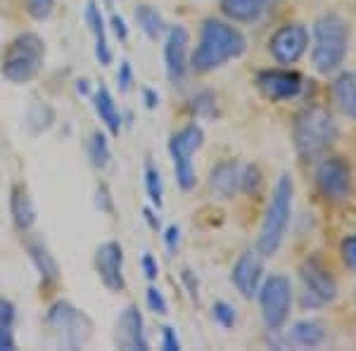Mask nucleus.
Returning <instances> with one entry per match:
<instances>
[{"mask_svg":"<svg viewBox=\"0 0 356 351\" xmlns=\"http://www.w3.org/2000/svg\"><path fill=\"white\" fill-rule=\"evenodd\" d=\"M247 50V38L240 28L228 22L207 19L200 28V43L191 55V67L197 74H209L221 69L226 62L238 60Z\"/></svg>","mask_w":356,"mask_h":351,"instance_id":"obj_1","label":"nucleus"},{"mask_svg":"<svg viewBox=\"0 0 356 351\" xmlns=\"http://www.w3.org/2000/svg\"><path fill=\"white\" fill-rule=\"evenodd\" d=\"M292 138L302 159H318L337 140V122L325 107L309 105L295 117Z\"/></svg>","mask_w":356,"mask_h":351,"instance_id":"obj_2","label":"nucleus"},{"mask_svg":"<svg viewBox=\"0 0 356 351\" xmlns=\"http://www.w3.org/2000/svg\"><path fill=\"white\" fill-rule=\"evenodd\" d=\"M349 53V24L340 15L330 13L316 19L314 24V45L312 65L318 74L328 76L337 72Z\"/></svg>","mask_w":356,"mask_h":351,"instance_id":"obj_3","label":"nucleus"},{"mask_svg":"<svg viewBox=\"0 0 356 351\" xmlns=\"http://www.w3.org/2000/svg\"><path fill=\"white\" fill-rule=\"evenodd\" d=\"M292 197H295V181L290 174H283L275 183L271 193V202L266 206L264 214L259 240H257V252L261 256H273L280 250L285 235L290 228V216H292Z\"/></svg>","mask_w":356,"mask_h":351,"instance_id":"obj_4","label":"nucleus"},{"mask_svg":"<svg viewBox=\"0 0 356 351\" xmlns=\"http://www.w3.org/2000/svg\"><path fill=\"white\" fill-rule=\"evenodd\" d=\"M45 62V43L38 33H19L0 60V74L13 83H29L38 76Z\"/></svg>","mask_w":356,"mask_h":351,"instance_id":"obj_5","label":"nucleus"},{"mask_svg":"<svg viewBox=\"0 0 356 351\" xmlns=\"http://www.w3.org/2000/svg\"><path fill=\"white\" fill-rule=\"evenodd\" d=\"M45 320L67 349H81L93 337V320L69 302H55L48 309Z\"/></svg>","mask_w":356,"mask_h":351,"instance_id":"obj_6","label":"nucleus"},{"mask_svg":"<svg viewBox=\"0 0 356 351\" xmlns=\"http://www.w3.org/2000/svg\"><path fill=\"white\" fill-rule=\"evenodd\" d=\"M257 297H259L264 325H266L268 330L278 332L280 327L288 323L290 311H292V299H295L290 278L283 273L268 275L266 280H261Z\"/></svg>","mask_w":356,"mask_h":351,"instance_id":"obj_7","label":"nucleus"},{"mask_svg":"<svg viewBox=\"0 0 356 351\" xmlns=\"http://www.w3.org/2000/svg\"><path fill=\"white\" fill-rule=\"evenodd\" d=\"M202 145H204V133L197 124L183 126L178 133L171 136L169 154H171V159H174V174H176V183L181 186V190H193L195 183H197L193 157Z\"/></svg>","mask_w":356,"mask_h":351,"instance_id":"obj_8","label":"nucleus"},{"mask_svg":"<svg viewBox=\"0 0 356 351\" xmlns=\"http://www.w3.org/2000/svg\"><path fill=\"white\" fill-rule=\"evenodd\" d=\"M302 283V307L304 309H323L337 299V280L328 268L316 259H309L300 266Z\"/></svg>","mask_w":356,"mask_h":351,"instance_id":"obj_9","label":"nucleus"},{"mask_svg":"<svg viewBox=\"0 0 356 351\" xmlns=\"http://www.w3.org/2000/svg\"><path fill=\"white\" fill-rule=\"evenodd\" d=\"M316 188L328 202H344L352 195V166L342 157H325L316 169Z\"/></svg>","mask_w":356,"mask_h":351,"instance_id":"obj_10","label":"nucleus"},{"mask_svg":"<svg viewBox=\"0 0 356 351\" xmlns=\"http://www.w3.org/2000/svg\"><path fill=\"white\" fill-rule=\"evenodd\" d=\"M307 50H309V28L300 24V22L283 24L280 28H275L273 36L268 38V53L283 67L300 62Z\"/></svg>","mask_w":356,"mask_h":351,"instance_id":"obj_11","label":"nucleus"},{"mask_svg":"<svg viewBox=\"0 0 356 351\" xmlns=\"http://www.w3.org/2000/svg\"><path fill=\"white\" fill-rule=\"evenodd\" d=\"M302 76L292 69H264L257 74V88L271 102H285L302 93Z\"/></svg>","mask_w":356,"mask_h":351,"instance_id":"obj_12","label":"nucleus"},{"mask_svg":"<svg viewBox=\"0 0 356 351\" xmlns=\"http://www.w3.org/2000/svg\"><path fill=\"white\" fill-rule=\"evenodd\" d=\"M188 48H191V33H188V28L181 24L171 26L164 43V65H166V74H169V79L174 83L183 81L188 74V67H191Z\"/></svg>","mask_w":356,"mask_h":351,"instance_id":"obj_13","label":"nucleus"},{"mask_svg":"<svg viewBox=\"0 0 356 351\" xmlns=\"http://www.w3.org/2000/svg\"><path fill=\"white\" fill-rule=\"evenodd\" d=\"M95 270L100 275L102 285L112 292H124V250L117 240L102 243L95 250Z\"/></svg>","mask_w":356,"mask_h":351,"instance_id":"obj_14","label":"nucleus"},{"mask_svg":"<svg viewBox=\"0 0 356 351\" xmlns=\"http://www.w3.org/2000/svg\"><path fill=\"white\" fill-rule=\"evenodd\" d=\"M264 280V256L259 252H243L231 270V283L245 299L257 297Z\"/></svg>","mask_w":356,"mask_h":351,"instance_id":"obj_15","label":"nucleus"},{"mask_svg":"<svg viewBox=\"0 0 356 351\" xmlns=\"http://www.w3.org/2000/svg\"><path fill=\"white\" fill-rule=\"evenodd\" d=\"M114 342L119 349L131 351H145L150 349L145 339V330H143V316L136 307H126L117 320V332H114Z\"/></svg>","mask_w":356,"mask_h":351,"instance_id":"obj_16","label":"nucleus"},{"mask_svg":"<svg viewBox=\"0 0 356 351\" xmlns=\"http://www.w3.org/2000/svg\"><path fill=\"white\" fill-rule=\"evenodd\" d=\"M209 190L216 199H233L240 190V164L233 159L216 164L209 171Z\"/></svg>","mask_w":356,"mask_h":351,"instance_id":"obj_17","label":"nucleus"},{"mask_svg":"<svg viewBox=\"0 0 356 351\" xmlns=\"http://www.w3.org/2000/svg\"><path fill=\"white\" fill-rule=\"evenodd\" d=\"M275 5V0H219L221 13L233 22H243V24H250V22H257L259 17L271 10Z\"/></svg>","mask_w":356,"mask_h":351,"instance_id":"obj_18","label":"nucleus"},{"mask_svg":"<svg viewBox=\"0 0 356 351\" xmlns=\"http://www.w3.org/2000/svg\"><path fill=\"white\" fill-rule=\"evenodd\" d=\"M325 339H328V327L321 318H304L292 325V330L288 332V342L304 349L321 347Z\"/></svg>","mask_w":356,"mask_h":351,"instance_id":"obj_19","label":"nucleus"},{"mask_svg":"<svg viewBox=\"0 0 356 351\" xmlns=\"http://www.w3.org/2000/svg\"><path fill=\"white\" fill-rule=\"evenodd\" d=\"M10 211H13L15 226L22 233H26L36 223V206H33L31 195H29V190L24 186H13V193H10Z\"/></svg>","mask_w":356,"mask_h":351,"instance_id":"obj_20","label":"nucleus"},{"mask_svg":"<svg viewBox=\"0 0 356 351\" xmlns=\"http://www.w3.org/2000/svg\"><path fill=\"white\" fill-rule=\"evenodd\" d=\"M26 252L29 256H31L33 266H36V270L41 273L43 283H57L60 280V266H57L55 256L50 254V250L45 247L43 240H26Z\"/></svg>","mask_w":356,"mask_h":351,"instance_id":"obj_21","label":"nucleus"},{"mask_svg":"<svg viewBox=\"0 0 356 351\" xmlns=\"http://www.w3.org/2000/svg\"><path fill=\"white\" fill-rule=\"evenodd\" d=\"M93 105H95V112H97V117H100V122L107 126V131H110L112 136H119V131H122V114H119L117 102H114L107 85H100L93 93Z\"/></svg>","mask_w":356,"mask_h":351,"instance_id":"obj_22","label":"nucleus"},{"mask_svg":"<svg viewBox=\"0 0 356 351\" xmlns=\"http://www.w3.org/2000/svg\"><path fill=\"white\" fill-rule=\"evenodd\" d=\"M332 95H335L337 107L349 119H356V72H344L332 83Z\"/></svg>","mask_w":356,"mask_h":351,"instance_id":"obj_23","label":"nucleus"},{"mask_svg":"<svg viewBox=\"0 0 356 351\" xmlns=\"http://www.w3.org/2000/svg\"><path fill=\"white\" fill-rule=\"evenodd\" d=\"M136 22H138V26L143 28V33H145L147 38H152V41H157V38L166 31V24H164L162 15H159L152 5H138V8H136Z\"/></svg>","mask_w":356,"mask_h":351,"instance_id":"obj_24","label":"nucleus"},{"mask_svg":"<svg viewBox=\"0 0 356 351\" xmlns=\"http://www.w3.org/2000/svg\"><path fill=\"white\" fill-rule=\"evenodd\" d=\"M88 157L93 162L95 169H105L112 159V149H110V140L102 131H93L88 140Z\"/></svg>","mask_w":356,"mask_h":351,"instance_id":"obj_25","label":"nucleus"},{"mask_svg":"<svg viewBox=\"0 0 356 351\" xmlns=\"http://www.w3.org/2000/svg\"><path fill=\"white\" fill-rule=\"evenodd\" d=\"M53 119H55L53 109H50L48 105H43V102H33V105L29 107V114H26V126L31 129L33 136H38V133H43V131L50 129Z\"/></svg>","mask_w":356,"mask_h":351,"instance_id":"obj_26","label":"nucleus"},{"mask_svg":"<svg viewBox=\"0 0 356 351\" xmlns=\"http://www.w3.org/2000/svg\"><path fill=\"white\" fill-rule=\"evenodd\" d=\"M145 190H147V199L152 202V206L162 209L164 204V186H162V174L152 162L145 164Z\"/></svg>","mask_w":356,"mask_h":351,"instance_id":"obj_27","label":"nucleus"},{"mask_svg":"<svg viewBox=\"0 0 356 351\" xmlns=\"http://www.w3.org/2000/svg\"><path fill=\"white\" fill-rule=\"evenodd\" d=\"M240 190L250 197H257L264 190V176L261 169L257 164H247L245 169H240Z\"/></svg>","mask_w":356,"mask_h":351,"instance_id":"obj_28","label":"nucleus"},{"mask_svg":"<svg viewBox=\"0 0 356 351\" xmlns=\"http://www.w3.org/2000/svg\"><path fill=\"white\" fill-rule=\"evenodd\" d=\"M86 24L90 26V31H93L95 38L107 36V33H105V19H102V10L97 8L95 0H88V3H86Z\"/></svg>","mask_w":356,"mask_h":351,"instance_id":"obj_29","label":"nucleus"},{"mask_svg":"<svg viewBox=\"0 0 356 351\" xmlns=\"http://www.w3.org/2000/svg\"><path fill=\"white\" fill-rule=\"evenodd\" d=\"M211 313H214L216 323H219L221 327H226V330H231V327L235 325V309L228 302H214Z\"/></svg>","mask_w":356,"mask_h":351,"instance_id":"obj_30","label":"nucleus"},{"mask_svg":"<svg viewBox=\"0 0 356 351\" xmlns=\"http://www.w3.org/2000/svg\"><path fill=\"white\" fill-rule=\"evenodd\" d=\"M24 3H26V13L36 22L48 19L55 10V0H24Z\"/></svg>","mask_w":356,"mask_h":351,"instance_id":"obj_31","label":"nucleus"},{"mask_svg":"<svg viewBox=\"0 0 356 351\" xmlns=\"http://www.w3.org/2000/svg\"><path fill=\"white\" fill-rule=\"evenodd\" d=\"M216 109V97L209 93V90H204V93L195 95L193 97V112L195 114H202V117H211Z\"/></svg>","mask_w":356,"mask_h":351,"instance_id":"obj_32","label":"nucleus"},{"mask_svg":"<svg viewBox=\"0 0 356 351\" xmlns=\"http://www.w3.org/2000/svg\"><path fill=\"white\" fill-rule=\"evenodd\" d=\"M145 297H147V307H150V311H154V313H159V316H166V313H169V304H166L164 295H162V292H159L154 285L147 287Z\"/></svg>","mask_w":356,"mask_h":351,"instance_id":"obj_33","label":"nucleus"},{"mask_svg":"<svg viewBox=\"0 0 356 351\" xmlns=\"http://www.w3.org/2000/svg\"><path fill=\"white\" fill-rule=\"evenodd\" d=\"M340 254H342L344 266H347L349 270H354V273H356V235H349V238H344V240H342Z\"/></svg>","mask_w":356,"mask_h":351,"instance_id":"obj_34","label":"nucleus"},{"mask_svg":"<svg viewBox=\"0 0 356 351\" xmlns=\"http://www.w3.org/2000/svg\"><path fill=\"white\" fill-rule=\"evenodd\" d=\"M15 323V304L8 302L5 297H0V330L3 327H13Z\"/></svg>","mask_w":356,"mask_h":351,"instance_id":"obj_35","label":"nucleus"},{"mask_svg":"<svg viewBox=\"0 0 356 351\" xmlns=\"http://www.w3.org/2000/svg\"><path fill=\"white\" fill-rule=\"evenodd\" d=\"M117 81H119V90H122V93H126V90L131 88V83H134V69H131V62H122L119 74H117Z\"/></svg>","mask_w":356,"mask_h":351,"instance_id":"obj_36","label":"nucleus"},{"mask_svg":"<svg viewBox=\"0 0 356 351\" xmlns=\"http://www.w3.org/2000/svg\"><path fill=\"white\" fill-rule=\"evenodd\" d=\"M162 349L164 351H178V349H181V339H178L174 327H169V325L162 330Z\"/></svg>","mask_w":356,"mask_h":351,"instance_id":"obj_37","label":"nucleus"},{"mask_svg":"<svg viewBox=\"0 0 356 351\" xmlns=\"http://www.w3.org/2000/svg\"><path fill=\"white\" fill-rule=\"evenodd\" d=\"M164 243H166V250H169V254H176L178 245H181V230H178V226H169V228H166Z\"/></svg>","mask_w":356,"mask_h":351,"instance_id":"obj_38","label":"nucleus"},{"mask_svg":"<svg viewBox=\"0 0 356 351\" xmlns=\"http://www.w3.org/2000/svg\"><path fill=\"white\" fill-rule=\"evenodd\" d=\"M110 24H112V31L117 33L119 41H129V26H126V22H124L122 15H112L110 17Z\"/></svg>","mask_w":356,"mask_h":351,"instance_id":"obj_39","label":"nucleus"},{"mask_svg":"<svg viewBox=\"0 0 356 351\" xmlns=\"http://www.w3.org/2000/svg\"><path fill=\"white\" fill-rule=\"evenodd\" d=\"M143 273L147 275V280H154L159 275V263L152 254H143Z\"/></svg>","mask_w":356,"mask_h":351,"instance_id":"obj_40","label":"nucleus"},{"mask_svg":"<svg viewBox=\"0 0 356 351\" xmlns=\"http://www.w3.org/2000/svg\"><path fill=\"white\" fill-rule=\"evenodd\" d=\"M183 283H186V287H188V292H191V297L197 302L200 299V283H197V278L193 275V270L191 268H183Z\"/></svg>","mask_w":356,"mask_h":351,"instance_id":"obj_41","label":"nucleus"},{"mask_svg":"<svg viewBox=\"0 0 356 351\" xmlns=\"http://www.w3.org/2000/svg\"><path fill=\"white\" fill-rule=\"evenodd\" d=\"M97 206L107 214H112V197H110V190L107 186H97Z\"/></svg>","mask_w":356,"mask_h":351,"instance_id":"obj_42","label":"nucleus"},{"mask_svg":"<svg viewBox=\"0 0 356 351\" xmlns=\"http://www.w3.org/2000/svg\"><path fill=\"white\" fill-rule=\"evenodd\" d=\"M143 97H145V107L147 109H154L159 105V95H157V90H152V88H143Z\"/></svg>","mask_w":356,"mask_h":351,"instance_id":"obj_43","label":"nucleus"},{"mask_svg":"<svg viewBox=\"0 0 356 351\" xmlns=\"http://www.w3.org/2000/svg\"><path fill=\"white\" fill-rule=\"evenodd\" d=\"M145 218H147V223H150V228H154V230L159 228V218L154 216L150 209H145Z\"/></svg>","mask_w":356,"mask_h":351,"instance_id":"obj_44","label":"nucleus"},{"mask_svg":"<svg viewBox=\"0 0 356 351\" xmlns=\"http://www.w3.org/2000/svg\"><path fill=\"white\" fill-rule=\"evenodd\" d=\"M76 88H79V93H88V81H79Z\"/></svg>","mask_w":356,"mask_h":351,"instance_id":"obj_45","label":"nucleus"}]
</instances>
